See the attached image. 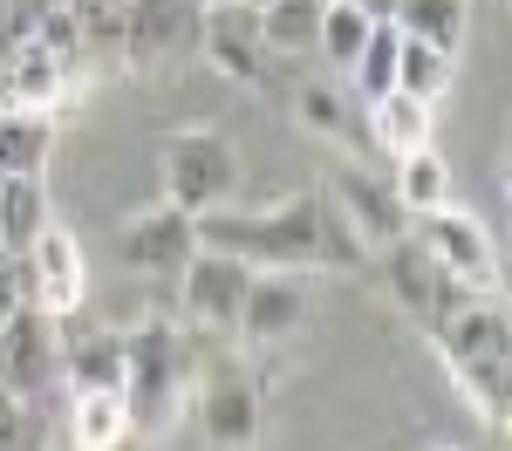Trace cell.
<instances>
[{"mask_svg":"<svg viewBox=\"0 0 512 451\" xmlns=\"http://www.w3.org/2000/svg\"><path fill=\"white\" fill-rule=\"evenodd\" d=\"M198 246L233 253L253 274H315V267H342L355 274L369 260V246L342 226V212L328 192H287L267 205H212L198 212Z\"/></svg>","mask_w":512,"mask_h":451,"instance_id":"1","label":"cell"},{"mask_svg":"<svg viewBox=\"0 0 512 451\" xmlns=\"http://www.w3.org/2000/svg\"><path fill=\"white\" fill-rule=\"evenodd\" d=\"M130 431L137 438H164L178 424V410L192 397V342L171 322H144L123 335V383H117Z\"/></svg>","mask_w":512,"mask_h":451,"instance_id":"2","label":"cell"},{"mask_svg":"<svg viewBox=\"0 0 512 451\" xmlns=\"http://www.w3.org/2000/svg\"><path fill=\"white\" fill-rule=\"evenodd\" d=\"M158 171H164V199L178 212H212L239 192V151L226 130H171L158 144Z\"/></svg>","mask_w":512,"mask_h":451,"instance_id":"3","label":"cell"},{"mask_svg":"<svg viewBox=\"0 0 512 451\" xmlns=\"http://www.w3.org/2000/svg\"><path fill=\"white\" fill-rule=\"evenodd\" d=\"M410 233L424 240V253H431L458 287H472V294H499V246H492V233H485L478 212H465L458 199H444V205H431V212H417Z\"/></svg>","mask_w":512,"mask_h":451,"instance_id":"4","label":"cell"},{"mask_svg":"<svg viewBox=\"0 0 512 451\" xmlns=\"http://www.w3.org/2000/svg\"><path fill=\"white\" fill-rule=\"evenodd\" d=\"M62 383V335H55V315L41 301H21L7 322H0V390L35 404Z\"/></svg>","mask_w":512,"mask_h":451,"instance_id":"5","label":"cell"},{"mask_svg":"<svg viewBox=\"0 0 512 451\" xmlns=\"http://www.w3.org/2000/svg\"><path fill=\"white\" fill-rule=\"evenodd\" d=\"M198 55H205L226 82L274 89V62H280V55H267V41H260V14H253L246 0L205 7V21H198Z\"/></svg>","mask_w":512,"mask_h":451,"instance_id":"6","label":"cell"},{"mask_svg":"<svg viewBox=\"0 0 512 451\" xmlns=\"http://www.w3.org/2000/svg\"><path fill=\"white\" fill-rule=\"evenodd\" d=\"M253 287V267L233 260V253H212L198 246L192 260L178 267V301H185V322L205 328V335H233L239 328V301Z\"/></svg>","mask_w":512,"mask_h":451,"instance_id":"7","label":"cell"},{"mask_svg":"<svg viewBox=\"0 0 512 451\" xmlns=\"http://www.w3.org/2000/svg\"><path fill=\"white\" fill-rule=\"evenodd\" d=\"M376 260H383V281H390L396 308H403L417 328H431L437 315H451V308L472 294V287H458L431 260V253H424V240H417V233H396L390 246H376Z\"/></svg>","mask_w":512,"mask_h":451,"instance_id":"8","label":"cell"},{"mask_svg":"<svg viewBox=\"0 0 512 451\" xmlns=\"http://www.w3.org/2000/svg\"><path fill=\"white\" fill-rule=\"evenodd\" d=\"M192 253H198V219H192V212H178L171 199L117 226V260L130 267V274H151V281H178V267H185Z\"/></svg>","mask_w":512,"mask_h":451,"instance_id":"9","label":"cell"},{"mask_svg":"<svg viewBox=\"0 0 512 451\" xmlns=\"http://www.w3.org/2000/svg\"><path fill=\"white\" fill-rule=\"evenodd\" d=\"M198 21H205L198 0H123V21H117L123 62L144 69V62H171V55L198 48Z\"/></svg>","mask_w":512,"mask_h":451,"instance_id":"10","label":"cell"},{"mask_svg":"<svg viewBox=\"0 0 512 451\" xmlns=\"http://www.w3.org/2000/svg\"><path fill=\"white\" fill-rule=\"evenodd\" d=\"M21 260H28V301H41L55 322H62V315H76L82 294H89V260H82V240H76V233L48 219Z\"/></svg>","mask_w":512,"mask_h":451,"instance_id":"11","label":"cell"},{"mask_svg":"<svg viewBox=\"0 0 512 451\" xmlns=\"http://www.w3.org/2000/svg\"><path fill=\"white\" fill-rule=\"evenodd\" d=\"M328 205L342 212V226H349L369 253H376V246H390L396 233H410V212L396 205V192L383 185V178L355 171V164H342V171L328 178Z\"/></svg>","mask_w":512,"mask_h":451,"instance_id":"12","label":"cell"},{"mask_svg":"<svg viewBox=\"0 0 512 451\" xmlns=\"http://www.w3.org/2000/svg\"><path fill=\"white\" fill-rule=\"evenodd\" d=\"M198 431L212 451H253L260 445V390L239 369H212L198 390Z\"/></svg>","mask_w":512,"mask_h":451,"instance_id":"13","label":"cell"},{"mask_svg":"<svg viewBox=\"0 0 512 451\" xmlns=\"http://www.w3.org/2000/svg\"><path fill=\"white\" fill-rule=\"evenodd\" d=\"M308 328V281L301 274H253L246 301H239V342H287Z\"/></svg>","mask_w":512,"mask_h":451,"instance_id":"14","label":"cell"},{"mask_svg":"<svg viewBox=\"0 0 512 451\" xmlns=\"http://www.w3.org/2000/svg\"><path fill=\"white\" fill-rule=\"evenodd\" d=\"M69 69H76V62H62V55H48L35 35H21L14 62L0 69V110H62Z\"/></svg>","mask_w":512,"mask_h":451,"instance_id":"15","label":"cell"},{"mask_svg":"<svg viewBox=\"0 0 512 451\" xmlns=\"http://www.w3.org/2000/svg\"><path fill=\"white\" fill-rule=\"evenodd\" d=\"M130 410L117 390H69V451H130Z\"/></svg>","mask_w":512,"mask_h":451,"instance_id":"16","label":"cell"},{"mask_svg":"<svg viewBox=\"0 0 512 451\" xmlns=\"http://www.w3.org/2000/svg\"><path fill=\"white\" fill-rule=\"evenodd\" d=\"M55 158V110H0V178H41Z\"/></svg>","mask_w":512,"mask_h":451,"instance_id":"17","label":"cell"},{"mask_svg":"<svg viewBox=\"0 0 512 451\" xmlns=\"http://www.w3.org/2000/svg\"><path fill=\"white\" fill-rule=\"evenodd\" d=\"M396 35L424 41V48H444V55H458L465 35H472V0H396L390 7Z\"/></svg>","mask_w":512,"mask_h":451,"instance_id":"18","label":"cell"},{"mask_svg":"<svg viewBox=\"0 0 512 451\" xmlns=\"http://www.w3.org/2000/svg\"><path fill=\"white\" fill-rule=\"evenodd\" d=\"M431 110H437V103H424V96H403V89L376 96V103H369V137H376V151H390V158H403V151H424V144H431Z\"/></svg>","mask_w":512,"mask_h":451,"instance_id":"19","label":"cell"},{"mask_svg":"<svg viewBox=\"0 0 512 451\" xmlns=\"http://www.w3.org/2000/svg\"><path fill=\"white\" fill-rule=\"evenodd\" d=\"M62 376H69V390H117L123 383V335L117 328L76 335L62 349Z\"/></svg>","mask_w":512,"mask_h":451,"instance_id":"20","label":"cell"},{"mask_svg":"<svg viewBox=\"0 0 512 451\" xmlns=\"http://www.w3.org/2000/svg\"><path fill=\"white\" fill-rule=\"evenodd\" d=\"M253 14H260V41H267V55H280V62L315 55L321 0H267V7H253Z\"/></svg>","mask_w":512,"mask_h":451,"instance_id":"21","label":"cell"},{"mask_svg":"<svg viewBox=\"0 0 512 451\" xmlns=\"http://www.w3.org/2000/svg\"><path fill=\"white\" fill-rule=\"evenodd\" d=\"M41 226H48V185L41 178H0V246L28 253Z\"/></svg>","mask_w":512,"mask_h":451,"instance_id":"22","label":"cell"},{"mask_svg":"<svg viewBox=\"0 0 512 451\" xmlns=\"http://www.w3.org/2000/svg\"><path fill=\"white\" fill-rule=\"evenodd\" d=\"M506 356L512 349H485V356H465V363H444V376L458 383V397H465L485 424L506 417Z\"/></svg>","mask_w":512,"mask_h":451,"instance_id":"23","label":"cell"},{"mask_svg":"<svg viewBox=\"0 0 512 451\" xmlns=\"http://www.w3.org/2000/svg\"><path fill=\"white\" fill-rule=\"evenodd\" d=\"M390 192H396V205H403V212L417 219V212H431V205L451 199V164L437 158L431 144H424V151H403V158H396Z\"/></svg>","mask_w":512,"mask_h":451,"instance_id":"24","label":"cell"},{"mask_svg":"<svg viewBox=\"0 0 512 451\" xmlns=\"http://www.w3.org/2000/svg\"><path fill=\"white\" fill-rule=\"evenodd\" d=\"M376 28V14L369 7H355V0H321V28H315V55H328L342 76H349V62L362 55V41Z\"/></svg>","mask_w":512,"mask_h":451,"instance_id":"25","label":"cell"},{"mask_svg":"<svg viewBox=\"0 0 512 451\" xmlns=\"http://www.w3.org/2000/svg\"><path fill=\"white\" fill-rule=\"evenodd\" d=\"M451 82H458V55L424 48V41L403 35V48H396V89H403V96H424V103H437V96H451Z\"/></svg>","mask_w":512,"mask_h":451,"instance_id":"26","label":"cell"},{"mask_svg":"<svg viewBox=\"0 0 512 451\" xmlns=\"http://www.w3.org/2000/svg\"><path fill=\"white\" fill-rule=\"evenodd\" d=\"M396 48H403L396 21H376L369 41H362V55L349 62V82H355L362 103H376V96H390V89H396Z\"/></svg>","mask_w":512,"mask_h":451,"instance_id":"27","label":"cell"},{"mask_svg":"<svg viewBox=\"0 0 512 451\" xmlns=\"http://www.w3.org/2000/svg\"><path fill=\"white\" fill-rule=\"evenodd\" d=\"M294 117L308 123L315 137H342V130H349V103H342L328 82H301V89H294Z\"/></svg>","mask_w":512,"mask_h":451,"instance_id":"28","label":"cell"},{"mask_svg":"<svg viewBox=\"0 0 512 451\" xmlns=\"http://www.w3.org/2000/svg\"><path fill=\"white\" fill-rule=\"evenodd\" d=\"M76 14V35L82 48H117V21H123V0H62Z\"/></svg>","mask_w":512,"mask_h":451,"instance_id":"29","label":"cell"},{"mask_svg":"<svg viewBox=\"0 0 512 451\" xmlns=\"http://www.w3.org/2000/svg\"><path fill=\"white\" fill-rule=\"evenodd\" d=\"M35 404H21V397H7L0 390V451H35Z\"/></svg>","mask_w":512,"mask_h":451,"instance_id":"30","label":"cell"},{"mask_svg":"<svg viewBox=\"0 0 512 451\" xmlns=\"http://www.w3.org/2000/svg\"><path fill=\"white\" fill-rule=\"evenodd\" d=\"M21 301H28V260L0 246V322H7V315H14Z\"/></svg>","mask_w":512,"mask_h":451,"instance_id":"31","label":"cell"},{"mask_svg":"<svg viewBox=\"0 0 512 451\" xmlns=\"http://www.w3.org/2000/svg\"><path fill=\"white\" fill-rule=\"evenodd\" d=\"M355 7H369L376 21H390V7H396V0H355Z\"/></svg>","mask_w":512,"mask_h":451,"instance_id":"32","label":"cell"},{"mask_svg":"<svg viewBox=\"0 0 512 451\" xmlns=\"http://www.w3.org/2000/svg\"><path fill=\"white\" fill-rule=\"evenodd\" d=\"M198 7H226V0H198Z\"/></svg>","mask_w":512,"mask_h":451,"instance_id":"33","label":"cell"},{"mask_svg":"<svg viewBox=\"0 0 512 451\" xmlns=\"http://www.w3.org/2000/svg\"><path fill=\"white\" fill-rule=\"evenodd\" d=\"M246 7H267V0H246Z\"/></svg>","mask_w":512,"mask_h":451,"instance_id":"34","label":"cell"},{"mask_svg":"<svg viewBox=\"0 0 512 451\" xmlns=\"http://www.w3.org/2000/svg\"><path fill=\"white\" fill-rule=\"evenodd\" d=\"M48 451H69V445H48Z\"/></svg>","mask_w":512,"mask_h":451,"instance_id":"35","label":"cell"},{"mask_svg":"<svg viewBox=\"0 0 512 451\" xmlns=\"http://www.w3.org/2000/svg\"><path fill=\"white\" fill-rule=\"evenodd\" d=\"M444 451H451V445H444Z\"/></svg>","mask_w":512,"mask_h":451,"instance_id":"36","label":"cell"}]
</instances>
